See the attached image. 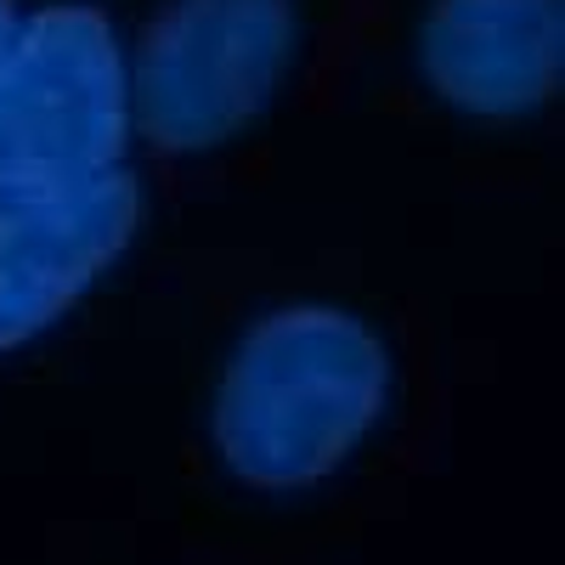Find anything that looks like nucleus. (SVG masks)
Masks as SVG:
<instances>
[{"label": "nucleus", "instance_id": "nucleus-2", "mask_svg": "<svg viewBox=\"0 0 565 565\" xmlns=\"http://www.w3.org/2000/svg\"><path fill=\"white\" fill-rule=\"evenodd\" d=\"M130 79L97 7L34 12L0 68V186H74L119 170Z\"/></svg>", "mask_w": 565, "mask_h": 565}, {"label": "nucleus", "instance_id": "nucleus-3", "mask_svg": "<svg viewBox=\"0 0 565 565\" xmlns=\"http://www.w3.org/2000/svg\"><path fill=\"white\" fill-rule=\"evenodd\" d=\"M295 52V0H170L136 45L130 114L164 153L249 130Z\"/></svg>", "mask_w": 565, "mask_h": 565}, {"label": "nucleus", "instance_id": "nucleus-5", "mask_svg": "<svg viewBox=\"0 0 565 565\" xmlns=\"http://www.w3.org/2000/svg\"><path fill=\"white\" fill-rule=\"evenodd\" d=\"M559 0H436L418 63L441 103L476 119H514L559 90Z\"/></svg>", "mask_w": 565, "mask_h": 565}, {"label": "nucleus", "instance_id": "nucleus-6", "mask_svg": "<svg viewBox=\"0 0 565 565\" xmlns=\"http://www.w3.org/2000/svg\"><path fill=\"white\" fill-rule=\"evenodd\" d=\"M12 40H18V12H12V0H0V68H7Z\"/></svg>", "mask_w": 565, "mask_h": 565}, {"label": "nucleus", "instance_id": "nucleus-4", "mask_svg": "<svg viewBox=\"0 0 565 565\" xmlns=\"http://www.w3.org/2000/svg\"><path fill=\"white\" fill-rule=\"evenodd\" d=\"M141 226V181L103 170L74 186H0V356L45 334Z\"/></svg>", "mask_w": 565, "mask_h": 565}, {"label": "nucleus", "instance_id": "nucleus-1", "mask_svg": "<svg viewBox=\"0 0 565 565\" xmlns=\"http://www.w3.org/2000/svg\"><path fill=\"white\" fill-rule=\"evenodd\" d=\"M391 396V356L340 306H282L226 356L215 391V452L255 492L328 481L373 436Z\"/></svg>", "mask_w": 565, "mask_h": 565}]
</instances>
